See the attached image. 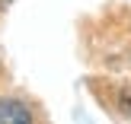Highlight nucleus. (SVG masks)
I'll list each match as a JSON object with an SVG mask.
<instances>
[{"mask_svg":"<svg viewBox=\"0 0 131 124\" xmlns=\"http://www.w3.org/2000/svg\"><path fill=\"white\" fill-rule=\"evenodd\" d=\"M118 112L125 115V118H131V86H125L118 92Z\"/></svg>","mask_w":131,"mask_h":124,"instance_id":"obj_2","label":"nucleus"},{"mask_svg":"<svg viewBox=\"0 0 131 124\" xmlns=\"http://www.w3.org/2000/svg\"><path fill=\"white\" fill-rule=\"evenodd\" d=\"M32 115L23 102H13V99H3L0 102V124H29Z\"/></svg>","mask_w":131,"mask_h":124,"instance_id":"obj_1","label":"nucleus"},{"mask_svg":"<svg viewBox=\"0 0 131 124\" xmlns=\"http://www.w3.org/2000/svg\"><path fill=\"white\" fill-rule=\"evenodd\" d=\"M13 3V0H0V10H6V6H10Z\"/></svg>","mask_w":131,"mask_h":124,"instance_id":"obj_3","label":"nucleus"}]
</instances>
